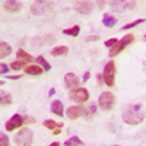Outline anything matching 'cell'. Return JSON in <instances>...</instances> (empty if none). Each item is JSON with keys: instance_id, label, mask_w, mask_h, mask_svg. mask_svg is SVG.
<instances>
[{"instance_id": "obj_1", "label": "cell", "mask_w": 146, "mask_h": 146, "mask_svg": "<svg viewBox=\"0 0 146 146\" xmlns=\"http://www.w3.org/2000/svg\"><path fill=\"white\" fill-rule=\"evenodd\" d=\"M121 118H123L124 123L127 124H140L142 121L145 120V111H143V107L142 104H136V105H130L126 111L123 113V115H121Z\"/></svg>"}, {"instance_id": "obj_2", "label": "cell", "mask_w": 146, "mask_h": 146, "mask_svg": "<svg viewBox=\"0 0 146 146\" xmlns=\"http://www.w3.org/2000/svg\"><path fill=\"white\" fill-rule=\"evenodd\" d=\"M98 105L100 108L102 110V111H111V110L114 108L115 105V96L113 92H110V91H105L100 95V98H98Z\"/></svg>"}, {"instance_id": "obj_3", "label": "cell", "mask_w": 146, "mask_h": 146, "mask_svg": "<svg viewBox=\"0 0 146 146\" xmlns=\"http://www.w3.org/2000/svg\"><path fill=\"white\" fill-rule=\"evenodd\" d=\"M13 140L18 146H31L34 140V133L29 129H21L15 135Z\"/></svg>"}, {"instance_id": "obj_4", "label": "cell", "mask_w": 146, "mask_h": 146, "mask_svg": "<svg viewBox=\"0 0 146 146\" xmlns=\"http://www.w3.org/2000/svg\"><path fill=\"white\" fill-rule=\"evenodd\" d=\"M133 41H135V35H133V34H126V35L123 36V40L117 41V44H115L114 47H111V50H110V53H108L110 57H114V56L120 54V53L123 51L129 44H131Z\"/></svg>"}, {"instance_id": "obj_5", "label": "cell", "mask_w": 146, "mask_h": 146, "mask_svg": "<svg viewBox=\"0 0 146 146\" xmlns=\"http://www.w3.org/2000/svg\"><path fill=\"white\" fill-rule=\"evenodd\" d=\"M53 3L51 2H45V0H36V2L32 3L31 6V12H32V15L35 16H40V15H45L48 13L51 9H53Z\"/></svg>"}, {"instance_id": "obj_6", "label": "cell", "mask_w": 146, "mask_h": 146, "mask_svg": "<svg viewBox=\"0 0 146 146\" xmlns=\"http://www.w3.org/2000/svg\"><path fill=\"white\" fill-rule=\"evenodd\" d=\"M102 75H104V82L107 86H110V88L114 86V83H115V63L113 60L105 64Z\"/></svg>"}, {"instance_id": "obj_7", "label": "cell", "mask_w": 146, "mask_h": 146, "mask_svg": "<svg viewBox=\"0 0 146 146\" xmlns=\"http://www.w3.org/2000/svg\"><path fill=\"white\" fill-rule=\"evenodd\" d=\"M69 96H70L72 101H75L78 104H82V102H86L89 100V92L85 88H76V89L70 91Z\"/></svg>"}, {"instance_id": "obj_8", "label": "cell", "mask_w": 146, "mask_h": 146, "mask_svg": "<svg viewBox=\"0 0 146 146\" xmlns=\"http://www.w3.org/2000/svg\"><path fill=\"white\" fill-rule=\"evenodd\" d=\"M23 124H25V120H23V115L15 114V115H12V117L6 121L5 127H6V130H7V131H15L18 127H21V126H23Z\"/></svg>"}, {"instance_id": "obj_9", "label": "cell", "mask_w": 146, "mask_h": 146, "mask_svg": "<svg viewBox=\"0 0 146 146\" xmlns=\"http://www.w3.org/2000/svg\"><path fill=\"white\" fill-rule=\"evenodd\" d=\"M85 113H86V108L82 107V105H76V107H69L67 111H66V115L70 118V120H76L79 117H85Z\"/></svg>"}, {"instance_id": "obj_10", "label": "cell", "mask_w": 146, "mask_h": 146, "mask_svg": "<svg viewBox=\"0 0 146 146\" xmlns=\"http://www.w3.org/2000/svg\"><path fill=\"white\" fill-rule=\"evenodd\" d=\"M79 82L80 80H79V78L75 75V73H72V72L66 73V76H64V85H66L67 89L73 91V89L79 88Z\"/></svg>"}, {"instance_id": "obj_11", "label": "cell", "mask_w": 146, "mask_h": 146, "mask_svg": "<svg viewBox=\"0 0 146 146\" xmlns=\"http://www.w3.org/2000/svg\"><path fill=\"white\" fill-rule=\"evenodd\" d=\"M133 7H136V2H111V9L115 12H124Z\"/></svg>"}, {"instance_id": "obj_12", "label": "cell", "mask_w": 146, "mask_h": 146, "mask_svg": "<svg viewBox=\"0 0 146 146\" xmlns=\"http://www.w3.org/2000/svg\"><path fill=\"white\" fill-rule=\"evenodd\" d=\"M75 9H76V12H79L80 15H89L94 7H92V3H89V2H76L75 3Z\"/></svg>"}, {"instance_id": "obj_13", "label": "cell", "mask_w": 146, "mask_h": 146, "mask_svg": "<svg viewBox=\"0 0 146 146\" xmlns=\"http://www.w3.org/2000/svg\"><path fill=\"white\" fill-rule=\"evenodd\" d=\"M3 7L6 12H9V13H16V12L21 10L22 5L19 2H13V0H7V2H3Z\"/></svg>"}, {"instance_id": "obj_14", "label": "cell", "mask_w": 146, "mask_h": 146, "mask_svg": "<svg viewBox=\"0 0 146 146\" xmlns=\"http://www.w3.org/2000/svg\"><path fill=\"white\" fill-rule=\"evenodd\" d=\"M23 70H25V73H28V75H32V76H40L42 75L44 69L38 64H27L25 67H23Z\"/></svg>"}, {"instance_id": "obj_15", "label": "cell", "mask_w": 146, "mask_h": 146, "mask_svg": "<svg viewBox=\"0 0 146 146\" xmlns=\"http://www.w3.org/2000/svg\"><path fill=\"white\" fill-rule=\"evenodd\" d=\"M16 56H18V60H21V62L27 63V64H29L31 62H34V57L29 53H27L25 50H22V48H19V50H18Z\"/></svg>"}, {"instance_id": "obj_16", "label": "cell", "mask_w": 146, "mask_h": 146, "mask_svg": "<svg viewBox=\"0 0 146 146\" xmlns=\"http://www.w3.org/2000/svg\"><path fill=\"white\" fill-rule=\"evenodd\" d=\"M51 111H53L56 115H58V117H63V115H64V108H63L62 101H58V100L53 101V104H51Z\"/></svg>"}, {"instance_id": "obj_17", "label": "cell", "mask_w": 146, "mask_h": 146, "mask_svg": "<svg viewBox=\"0 0 146 146\" xmlns=\"http://www.w3.org/2000/svg\"><path fill=\"white\" fill-rule=\"evenodd\" d=\"M102 25H104L105 28H113V27H115V25H117V18H114L113 15L105 13L104 18H102Z\"/></svg>"}, {"instance_id": "obj_18", "label": "cell", "mask_w": 146, "mask_h": 146, "mask_svg": "<svg viewBox=\"0 0 146 146\" xmlns=\"http://www.w3.org/2000/svg\"><path fill=\"white\" fill-rule=\"evenodd\" d=\"M10 53H12V47H10L6 41H2V42H0V57L5 58V57H7Z\"/></svg>"}, {"instance_id": "obj_19", "label": "cell", "mask_w": 146, "mask_h": 146, "mask_svg": "<svg viewBox=\"0 0 146 146\" xmlns=\"http://www.w3.org/2000/svg\"><path fill=\"white\" fill-rule=\"evenodd\" d=\"M69 53V47L67 45H58V47H54L51 50V56L57 57V56H63V54H67Z\"/></svg>"}, {"instance_id": "obj_20", "label": "cell", "mask_w": 146, "mask_h": 146, "mask_svg": "<svg viewBox=\"0 0 146 146\" xmlns=\"http://www.w3.org/2000/svg\"><path fill=\"white\" fill-rule=\"evenodd\" d=\"M63 126H64L63 123H57V121H54V120H45L44 121V127L48 129V130H56V129L63 127Z\"/></svg>"}, {"instance_id": "obj_21", "label": "cell", "mask_w": 146, "mask_h": 146, "mask_svg": "<svg viewBox=\"0 0 146 146\" xmlns=\"http://www.w3.org/2000/svg\"><path fill=\"white\" fill-rule=\"evenodd\" d=\"M64 146H83V142L78 136H72L70 139L64 142Z\"/></svg>"}, {"instance_id": "obj_22", "label": "cell", "mask_w": 146, "mask_h": 146, "mask_svg": "<svg viewBox=\"0 0 146 146\" xmlns=\"http://www.w3.org/2000/svg\"><path fill=\"white\" fill-rule=\"evenodd\" d=\"M36 63L41 64V67L44 69V72H50V70H51V64L48 63L42 56H38V57H36Z\"/></svg>"}, {"instance_id": "obj_23", "label": "cell", "mask_w": 146, "mask_h": 146, "mask_svg": "<svg viewBox=\"0 0 146 146\" xmlns=\"http://www.w3.org/2000/svg\"><path fill=\"white\" fill-rule=\"evenodd\" d=\"M64 35H69V36H78L79 32H80V27L79 25H75V27H72V28H67L63 31Z\"/></svg>"}, {"instance_id": "obj_24", "label": "cell", "mask_w": 146, "mask_h": 146, "mask_svg": "<svg viewBox=\"0 0 146 146\" xmlns=\"http://www.w3.org/2000/svg\"><path fill=\"white\" fill-rule=\"evenodd\" d=\"M0 98H2V105L5 107V105H10L12 104V96H10V94H6V92H2L0 94Z\"/></svg>"}, {"instance_id": "obj_25", "label": "cell", "mask_w": 146, "mask_h": 146, "mask_svg": "<svg viewBox=\"0 0 146 146\" xmlns=\"http://www.w3.org/2000/svg\"><path fill=\"white\" fill-rule=\"evenodd\" d=\"M23 64H27V63L21 62V60H15V62H12V63H10V69H13V70H19V69H22V67H25Z\"/></svg>"}, {"instance_id": "obj_26", "label": "cell", "mask_w": 146, "mask_h": 146, "mask_svg": "<svg viewBox=\"0 0 146 146\" xmlns=\"http://www.w3.org/2000/svg\"><path fill=\"white\" fill-rule=\"evenodd\" d=\"M143 22H145L143 19H137V21H133V22L127 23V25H124V27H123V29H131V28H135V27L140 25V23H143Z\"/></svg>"}, {"instance_id": "obj_27", "label": "cell", "mask_w": 146, "mask_h": 146, "mask_svg": "<svg viewBox=\"0 0 146 146\" xmlns=\"http://www.w3.org/2000/svg\"><path fill=\"white\" fill-rule=\"evenodd\" d=\"M95 113H96V105H95V104H92V105L89 107V110L86 108V113H85V117H86V118H91L92 115H95Z\"/></svg>"}, {"instance_id": "obj_28", "label": "cell", "mask_w": 146, "mask_h": 146, "mask_svg": "<svg viewBox=\"0 0 146 146\" xmlns=\"http://www.w3.org/2000/svg\"><path fill=\"white\" fill-rule=\"evenodd\" d=\"M0 146H9V139L5 133H0Z\"/></svg>"}, {"instance_id": "obj_29", "label": "cell", "mask_w": 146, "mask_h": 146, "mask_svg": "<svg viewBox=\"0 0 146 146\" xmlns=\"http://www.w3.org/2000/svg\"><path fill=\"white\" fill-rule=\"evenodd\" d=\"M117 38H110V40H107L105 41V47H114L115 44H117Z\"/></svg>"}, {"instance_id": "obj_30", "label": "cell", "mask_w": 146, "mask_h": 146, "mask_svg": "<svg viewBox=\"0 0 146 146\" xmlns=\"http://www.w3.org/2000/svg\"><path fill=\"white\" fill-rule=\"evenodd\" d=\"M85 41H88V42H94V41H100V35H89L85 38Z\"/></svg>"}, {"instance_id": "obj_31", "label": "cell", "mask_w": 146, "mask_h": 146, "mask_svg": "<svg viewBox=\"0 0 146 146\" xmlns=\"http://www.w3.org/2000/svg\"><path fill=\"white\" fill-rule=\"evenodd\" d=\"M9 70V66H6V63H0V73H2V76H5Z\"/></svg>"}, {"instance_id": "obj_32", "label": "cell", "mask_w": 146, "mask_h": 146, "mask_svg": "<svg viewBox=\"0 0 146 146\" xmlns=\"http://www.w3.org/2000/svg\"><path fill=\"white\" fill-rule=\"evenodd\" d=\"M23 120H25V123H29V124H34L35 123V118L31 117V115H23Z\"/></svg>"}, {"instance_id": "obj_33", "label": "cell", "mask_w": 146, "mask_h": 146, "mask_svg": "<svg viewBox=\"0 0 146 146\" xmlns=\"http://www.w3.org/2000/svg\"><path fill=\"white\" fill-rule=\"evenodd\" d=\"M96 82L101 85V83L104 82V75H100V73H98V75H96Z\"/></svg>"}, {"instance_id": "obj_34", "label": "cell", "mask_w": 146, "mask_h": 146, "mask_svg": "<svg viewBox=\"0 0 146 146\" xmlns=\"http://www.w3.org/2000/svg\"><path fill=\"white\" fill-rule=\"evenodd\" d=\"M6 78H9V79H12V80H16V79H21L22 76H21V75H13V76H6Z\"/></svg>"}, {"instance_id": "obj_35", "label": "cell", "mask_w": 146, "mask_h": 146, "mask_svg": "<svg viewBox=\"0 0 146 146\" xmlns=\"http://www.w3.org/2000/svg\"><path fill=\"white\" fill-rule=\"evenodd\" d=\"M91 78V73L89 72H86V73H85V75H83V82H86L88 79Z\"/></svg>"}, {"instance_id": "obj_36", "label": "cell", "mask_w": 146, "mask_h": 146, "mask_svg": "<svg viewBox=\"0 0 146 146\" xmlns=\"http://www.w3.org/2000/svg\"><path fill=\"white\" fill-rule=\"evenodd\" d=\"M60 131H62V127H58V129L53 130V135H60Z\"/></svg>"}, {"instance_id": "obj_37", "label": "cell", "mask_w": 146, "mask_h": 146, "mask_svg": "<svg viewBox=\"0 0 146 146\" xmlns=\"http://www.w3.org/2000/svg\"><path fill=\"white\" fill-rule=\"evenodd\" d=\"M56 94V89H50V91H48V95H50V96H53Z\"/></svg>"}, {"instance_id": "obj_38", "label": "cell", "mask_w": 146, "mask_h": 146, "mask_svg": "<svg viewBox=\"0 0 146 146\" xmlns=\"http://www.w3.org/2000/svg\"><path fill=\"white\" fill-rule=\"evenodd\" d=\"M50 146H62V145H60V143H58V142H53V143H51V145H50Z\"/></svg>"}, {"instance_id": "obj_39", "label": "cell", "mask_w": 146, "mask_h": 146, "mask_svg": "<svg viewBox=\"0 0 146 146\" xmlns=\"http://www.w3.org/2000/svg\"><path fill=\"white\" fill-rule=\"evenodd\" d=\"M145 40H146V35H145Z\"/></svg>"}]
</instances>
